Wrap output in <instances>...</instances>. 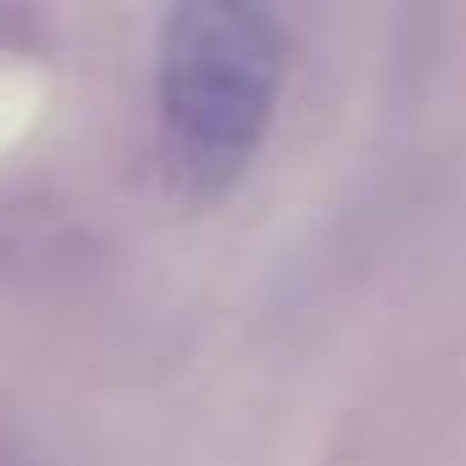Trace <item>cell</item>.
I'll use <instances>...</instances> for the list:
<instances>
[{
  "mask_svg": "<svg viewBox=\"0 0 466 466\" xmlns=\"http://www.w3.org/2000/svg\"><path fill=\"white\" fill-rule=\"evenodd\" d=\"M288 77V26L243 0H192L160 26V173L179 198H224L256 160Z\"/></svg>",
  "mask_w": 466,
  "mask_h": 466,
  "instance_id": "cell-1",
  "label": "cell"
}]
</instances>
